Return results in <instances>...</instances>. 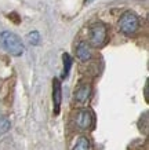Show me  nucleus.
<instances>
[{"instance_id": "nucleus-1", "label": "nucleus", "mask_w": 149, "mask_h": 150, "mask_svg": "<svg viewBox=\"0 0 149 150\" xmlns=\"http://www.w3.org/2000/svg\"><path fill=\"white\" fill-rule=\"evenodd\" d=\"M0 46L13 57H21L25 52L22 40L15 33L10 32V30H4L0 33Z\"/></svg>"}, {"instance_id": "nucleus-2", "label": "nucleus", "mask_w": 149, "mask_h": 150, "mask_svg": "<svg viewBox=\"0 0 149 150\" xmlns=\"http://www.w3.org/2000/svg\"><path fill=\"white\" fill-rule=\"evenodd\" d=\"M140 28V19L133 11H126L119 19V29L126 36H131L138 30Z\"/></svg>"}, {"instance_id": "nucleus-3", "label": "nucleus", "mask_w": 149, "mask_h": 150, "mask_svg": "<svg viewBox=\"0 0 149 150\" xmlns=\"http://www.w3.org/2000/svg\"><path fill=\"white\" fill-rule=\"evenodd\" d=\"M88 35H90L91 46L102 47L105 44V41H106V37H108V29H106V26H105V23L95 22L90 26Z\"/></svg>"}, {"instance_id": "nucleus-4", "label": "nucleus", "mask_w": 149, "mask_h": 150, "mask_svg": "<svg viewBox=\"0 0 149 150\" xmlns=\"http://www.w3.org/2000/svg\"><path fill=\"white\" fill-rule=\"evenodd\" d=\"M93 121V113L88 109H77L75 112V123L80 129H90Z\"/></svg>"}, {"instance_id": "nucleus-5", "label": "nucleus", "mask_w": 149, "mask_h": 150, "mask_svg": "<svg viewBox=\"0 0 149 150\" xmlns=\"http://www.w3.org/2000/svg\"><path fill=\"white\" fill-rule=\"evenodd\" d=\"M61 100H62V86L59 79L55 77L53 80V103H54V114H59L61 109Z\"/></svg>"}, {"instance_id": "nucleus-6", "label": "nucleus", "mask_w": 149, "mask_h": 150, "mask_svg": "<svg viewBox=\"0 0 149 150\" xmlns=\"http://www.w3.org/2000/svg\"><path fill=\"white\" fill-rule=\"evenodd\" d=\"M91 47L86 41H80L76 47V57L81 62H87L91 59Z\"/></svg>"}, {"instance_id": "nucleus-7", "label": "nucleus", "mask_w": 149, "mask_h": 150, "mask_svg": "<svg viewBox=\"0 0 149 150\" xmlns=\"http://www.w3.org/2000/svg\"><path fill=\"white\" fill-rule=\"evenodd\" d=\"M90 94H91L90 84H81L76 90V92H75V100H76L77 103H84V102L88 99Z\"/></svg>"}, {"instance_id": "nucleus-8", "label": "nucleus", "mask_w": 149, "mask_h": 150, "mask_svg": "<svg viewBox=\"0 0 149 150\" xmlns=\"http://www.w3.org/2000/svg\"><path fill=\"white\" fill-rule=\"evenodd\" d=\"M90 147H91V145H90L88 138L79 137V139L76 141V143L73 145V149L72 150H90Z\"/></svg>"}, {"instance_id": "nucleus-9", "label": "nucleus", "mask_w": 149, "mask_h": 150, "mask_svg": "<svg viewBox=\"0 0 149 150\" xmlns=\"http://www.w3.org/2000/svg\"><path fill=\"white\" fill-rule=\"evenodd\" d=\"M62 61H63V77H68L71 66H72V58H71V55L68 52H65L62 55Z\"/></svg>"}, {"instance_id": "nucleus-10", "label": "nucleus", "mask_w": 149, "mask_h": 150, "mask_svg": "<svg viewBox=\"0 0 149 150\" xmlns=\"http://www.w3.org/2000/svg\"><path fill=\"white\" fill-rule=\"evenodd\" d=\"M11 127V123H10V120L6 116H0V135H3L6 132L10 129Z\"/></svg>"}, {"instance_id": "nucleus-11", "label": "nucleus", "mask_w": 149, "mask_h": 150, "mask_svg": "<svg viewBox=\"0 0 149 150\" xmlns=\"http://www.w3.org/2000/svg\"><path fill=\"white\" fill-rule=\"evenodd\" d=\"M26 39L32 46H37V44L40 43V33L37 32V30H33V32H31L28 35Z\"/></svg>"}, {"instance_id": "nucleus-12", "label": "nucleus", "mask_w": 149, "mask_h": 150, "mask_svg": "<svg viewBox=\"0 0 149 150\" xmlns=\"http://www.w3.org/2000/svg\"><path fill=\"white\" fill-rule=\"evenodd\" d=\"M93 1H94V0H84V4H90V3H93Z\"/></svg>"}]
</instances>
